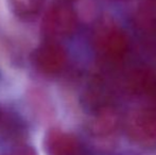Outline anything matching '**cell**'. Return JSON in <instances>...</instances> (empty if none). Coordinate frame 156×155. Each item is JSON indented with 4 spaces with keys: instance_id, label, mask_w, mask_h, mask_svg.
<instances>
[{
    "instance_id": "cell-1",
    "label": "cell",
    "mask_w": 156,
    "mask_h": 155,
    "mask_svg": "<svg viewBox=\"0 0 156 155\" xmlns=\"http://www.w3.org/2000/svg\"><path fill=\"white\" fill-rule=\"evenodd\" d=\"M94 49L99 58L107 64H119L127 55L129 37L121 28L104 23L96 29L93 37Z\"/></svg>"
},
{
    "instance_id": "cell-2",
    "label": "cell",
    "mask_w": 156,
    "mask_h": 155,
    "mask_svg": "<svg viewBox=\"0 0 156 155\" xmlns=\"http://www.w3.org/2000/svg\"><path fill=\"white\" fill-rule=\"evenodd\" d=\"M76 26L78 18L76 12L64 3L51 5L44 15V31L51 39L71 35L76 31Z\"/></svg>"
},
{
    "instance_id": "cell-3",
    "label": "cell",
    "mask_w": 156,
    "mask_h": 155,
    "mask_svg": "<svg viewBox=\"0 0 156 155\" xmlns=\"http://www.w3.org/2000/svg\"><path fill=\"white\" fill-rule=\"evenodd\" d=\"M126 132L139 145H156V103L134 112L127 119Z\"/></svg>"
},
{
    "instance_id": "cell-4",
    "label": "cell",
    "mask_w": 156,
    "mask_h": 155,
    "mask_svg": "<svg viewBox=\"0 0 156 155\" xmlns=\"http://www.w3.org/2000/svg\"><path fill=\"white\" fill-rule=\"evenodd\" d=\"M33 62L39 72L52 77L64 70L67 64V54L61 44L51 39L35 49Z\"/></svg>"
},
{
    "instance_id": "cell-5",
    "label": "cell",
    "mask_w": 156,
    "mask_h": 155,
    "mask_svg": "<svg viewBox=\"0 0 156 155\" xmlns=\"http://www.w3.org/2000/svg\"><path fill=\"white\" fill-rule=\"evenodd\" d=\"M48 155H81V146L73 135L61 130H51L45 139Z\"/></svg>"
},
{
    "instance_id": "cell-6",
    "label": "cell",
    "mask_w": 156,
    "mask_h": 155,
    "mask_svg": "<svg viewBox=\"0 0 156 155\" xmlns=\"http://www.w3.org/2000/svg\"><path fill=\"white\" fill-rule=\"evenodd\" d=\"M134 25L142 37L156 43V0H147L138 8Z\"/></svg>"
},
{
    "instance_id": "cell-7",
    "label": "cell",
    "mask_w": 156,
    "mask_h": 155,
    "mask_svg": "<svg viewBox=\"0 0 156 155\" xmlns=\"http://www.w3.org/2000/svg\"><path fill=\"white\" fill-rule=\"evenodd\" d=\"M0 70L4 77H18L21 76L16 66L15 52L13 50V44L8 36L0 30Z\"/></svg>"
},
{
    "instance_id": "cell-8",
    "label": "cell",
    "mask_w": 156,
    "mask_h": 155,
    "mask_svg": "<svg viewBox=\"0 0 156 155\" xmlns=\"http://www.w3.org/2000/svg\"><path fill=\"white\" fill-rule=\"evenodd\" d=\"M118 123L117 115L112 111L111 106L97 111V115L90 124L91 133L96 136H106L115 131Z\"/></svg>"
},
{
    "instance_id": "cell-9",
    "label": "cell",
    "mask_w": 156,
    "mask_h": 155,
    "mask_svg": "<svg viewBox=\"0 0 156 155\" xmlns=\"http://www.w3.org/2000/svg\"><path fill=\"white\" fill-rule=\"evenodd\" d=\"M5 2L6 5L11 8L10 11L14 13L16 17L30 18L38 13L43 0H5Z\"/></svg>"
},
{
    "instance_id": "cell-10",
    "label": "cell",
    "mask_w": 156,
    "mask_h": 155,
    "mask_svg": "<svg viewBox=\"0 0 156 155\" xmlns=\"http://www.w3.org/2000/svg\"><path fill=\"white\" fill-rule=\"evenodd\" d=\"M3 155H37V153L30 146H21V147L15 148L12 151L8 152V153Z\"/></svg>"
},
{
    "instance_id": "cell-11",
    "label": "cell",
    "mask_w": 156,
    "mask_h": 155,
    "mask_svg": "<svg viewBox=\"0 0 156 155\" xmlns=\"http://www.w3.org/2000/svg\"><path fill=\"white\" fill-rule=\"evenodd\" d=\"M1 120H2V117H1V115H0V124H1Z\"/></svg>"
}]
</instances>
